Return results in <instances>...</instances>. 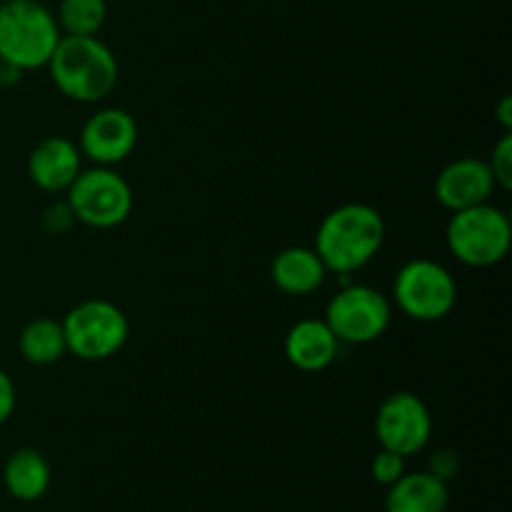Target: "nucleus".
<instances>
[{"instance_id":"1","label":"nucleus","mask_w":512,"mask_h":512,"mask_svg":"<svg viewBox=\"0 0 512 512\" xmlns=\"http://www.w3.org/2000/svg\"><path fill=\"white\" fill-rule=\"evenodd\" d=\"M385 220L373 205L345 203L330 210L315 235V253L328 273L350 275L363 270L380 253Z\"/></svg>"},{"instance_id":"2","label":"nucleus","mask_w":512,"mask_h":512,"mask_svg":"<svg viewBox=\"0 0 512 512\" xmlns=\"http://www.w3.org/2000/svg\"><path fill=\"white\" fill-rule=\"evenodd\" d=\"M48 70L55 88L75 103H100L120 78L118 58L98 35H63Z\"/></svg>"},{"instance_id":"3","label":"nucleus","mask_w":512,"mask_h":512,"mask_svg":"<svg viewBox=\"0 0 512 512\" xmlns=\"http://www.w3.org/2000/svg\"><path fill=\"white\" fill-rule=\"evenodd\" d=\"M60 33L55 15L38 0H3L0 3V60L18 70L48 65L58 48Z\"/></svg>"},{"instance_id":"4","label":"nucleus","mask_w":512,"mask_h":512,"mask_svg":"<svg viewBox=\"0 0 512 512\" xmlns=\"http://www.w3.org/2000/svg\"><path fill=\"white\" fill-rule=\"evenodd\" d=\"M445 240L455 258L470 268H493L508 255L512 240L510 218L495 205L483 203L453 213Z\"/></svg>"},{"instance_id":"5","label":"nucleus","mask_w":512,"mask_h":512,"mask_svg":"<svg viewBox=\"0 0 512 512\" xmlns=\"http://www.w3.org/2000/svg\"><path fill=\"white\" fill-rule=\"evenodd\" d=\"M60 323L68 353L88 363H100L118 355L130 335V323L123 310L100 298L78 303Z\"/></svg>"},{"instance_id":"6","label":"nucleus","mask_w":512,"mask_h":512,"mask_svg":"<svg viewBox=\"0 0 512 512\" xmlns=\"http://www.w3.org/2000/svg\"><path fill=\"white\" fill-rule=\"evenodd\" d=\"M393 300L408 318L418 323H438L453 313L458 303V283L445 265L415 258L395 275Z\"/></svg>"},{"instance_id":"7","label":"nucleus","mask_w":512,"mask_h":512,"mask_svg":"<svg viewBox=\"0 0 512 512\" xmlns=\"http://www.w3.org/2000/svg\"><path fill=\"white\" fill-rule=\"evenodd\" d=\"M65 195L75 220L95 230L118 228L133 213V190L128 180L105 165L80 170Z\"/></svg>"},{"instance_id":"8","label":"nucleus","mask_w":512,"mask_h":512,"mask_svg":"<svg viewBox=\"0 0 512 512\" xmlns=\"http://www.w3.org/2000/svg\"><path fill=\"white\" fill-rule=\"evenodd\" d=\"M323 320L340 343L368 345L388 330L393 320V305L370 285H348L333 295Z\"/></svg>"},{"instance_id":"9","label":"nucleus","mask_w":512,"mask_h":512,"mask_svg":"<svg viewBox=\"0 0 512 512\" xmlns=\"http://www.w3.org/2000/svg\"><path fill=\"white\" fill-rule=\"evenodd\" d=\"M375 435L380 448L408 455L420 453L433 435V418L423 400L408 390L388 395L375 413Z\"/></svg>"},{"instance_id":"10","label":"nucleus","mask_w":512,"mask_h":512,"mask_svg":"<svg viewBox=\"0 0 512 512\" xmlns=\"http://www.w3.org/2000/svg\"><path fill=\"white\" fill-rule=\"evenodd\" d=\"M135 145H138V123L123 108H103L90 115L78 140L80 155L105 168L123 163Z\"/></svg>"},{"instance_id":"11","label":"nucleus","mask_w":512,"mask_h":512,"mask_svg":"<svg viewBox=\"0 0 512 512\" xmlns=\"http://www.w3.org/2000/svg\"><path fill=\"white\" fill-rule=\"evenodd\" d=\"M498 190L488 160L458 158L445 165L435 178V198L450 213L490 203V195Z\"/></svg>"},{"instance_id":"12","label":"nucleus","mask_w":512,"mask_h":512,"mask_svg":"<svg viewBox=\"0 0 512 512\" xmlns=\"http://www.w3.org/2000/svg\"><path fill=\"white\" fill-rule=\"evenodd\" d=\"M80 160L83 155H80L78 143L63 138V135H50V138L40 140L30 153L28 175L45 193H68L73 180L83 170Z\"/></svg>"},{"instance_id":"13","label":"nucleus","mask_w":512,"mask_h":512,"mask_svg":"<svg viewBox=\"0 0 512 512\" xmlns=\"http://www.w3.org/2000/svg\"><path fill=\"white\" fill-rule=\"evenodd\" d=\"M340 340L325 320H300L285 335V358L303 373H320L338 358Z\"/></svg>"},{"instance_id":"14","label":"nucleus","mask_w":512,"mask_h":512,"mask_svg":"<svg viewBox=\"0 0 512 512\" xmlns=\"http://www.w3.org/2000/svg\"><path fill=\"white\" fill-rule=\"evenodd\" d=\"M328 278V268L315 253V248L293 245V248L280 250L270 263V280L275 288L285 295H310L323 288Z\"/></svg>"},{"instance_id":"15","label":"nucleus","mask_w":512,"mask_h":512,"mask_svg":"<svg viewBox=\"0 0 512 512\" xmlns=\"http://www.w3.org/2000/svg\"><path fill=\"white\" fill-rule=\"evenodd\" d=\"M450 505L448 483L423 473H405L403 478L388 485L385 512H445Z\"/></svg>"},{"instance_id":"16","label":"nucleus","mask_w":512,"mask_h":512,"mask_svg":"<svg viewBox=\"0 0 512 512\" xmlns=\"http://www.w3.org/2000/svg\"><path fill=\"white\" fill-rule=\"evenodd\" d=\"M50 465L45 455L35 448H20L8 455L3 465V485L10 498L20 503H35L50 488Z\"/></svg>"},{"instance_id":"17","label":"nucleus","mask_w":512,"mask_h":512,"mask_svg":"<svg viewBox=\"0 0 512 512\" xmlns=\"http://www.w3.org/2000/svg\"><path fill=\"white\" fill-rule=\"evenodd\" d=\"M18 348L23 360H28L30 365H53L68 353V345H65V333L63 323L53 318H35L20 330Z\"/></svg>"},{"instance_id":"18","label":"nucleus","mask_w":512,"mask_h":512,"mask_svg":"<svg viewBox=\"0 0 512 512\" xmlns=\"http://www.w3.org/2000/svg\"><path fill=\"white\" fill-rule=\"evenodd\" d=\"M108 18L105 0H60L58 28L63 35H98Z\"/></svg>"},{"instance_id":"19","label":"nucleus","mask_w":512,"mask_h":512,"mask_svg":"<svg viewBox=\"0 0 512 512\" xmlns=\"http://www.w3.org/2000/svg\"><path fill=\"white\" fill-rule=\"evenodd\" d=\"M370 473H373V480L380 485H393L395 480H400L405 475V458L403 455L393 453V450L380 448L375 453L373 463H370Z\"/></svg>"},{"instance_id":"20","label":"nucleus","mask_w":512,"mask_h":512,"mask_svg":"<svg viewBox=\"0 0 512 512\" xmlns=\"http://www.w3.org/2000/svg\"><path fill=\"white\" fill-rule=\"evenodd\" d=\"M488 165L490 170H493L495 185L503 190H510L512 188V135L510 133H505L503 138L495 143Z\"/></svg>"},{"instance_id":"21","label":"nucleus","mask_w":512,"mask_h":512,"mask_svg":"<svg viewBox=\"0 0 512 512\" xmlns=\"http://www.w3.org/2000/svg\"><path fill=\"white\" fill-rule=\"evenodd\" d=\"M428 473L435 475L443 483L458 478L460 473V455L453 448H438L428 460Z\"/></svg>"},{"instance_id":"22","label":"nucleus","mask_w":512,"mask_h":512,"mask_svg":"<svg viewBox=\"0 0 512 512\" xmlns=\"http://www.w3.org/2000/svg\"><path fill=\"white\" fill-rule=\"evenodd\" d=\"M73 223H75V215L73 210H70L68 200H63V203H53L43 210V228L48 230V233H55V235L65 233Z\"/></svg>"},{"instance_id":"23","label":"nucleus","mask_w":512,"mask_h":512,"mask_svg":"<svg viewBox=\"0 0 512 512\" xmlns=\"http://www.w3.org/2000/svg\"><path fill=\"white\" fill-rule=\"evenodd\" d=\"M15 403H18V395H15L13 380L0 368V425L8 423L10 415L15 413Z\"/></svg>"},{"instance_id":"24","label":"nucleus","mask_w":512,"mask_h":512,"mask_svg":"<svg viewBox=\"0 0 512 512\" xmlns=\"http://www.w3.org/2000/svg\"><path fill=\"white\" fill-rule=\"evenodd\" d=\"M20 73H23V70H18L15 65L0 60V88H10V85L18 83Z\"/></svg>"},{"instance_id":"25","label":"nucleus","mask_w":512,"mask_h":512,"mask_svg":"<svg viewBox=\"0 0 512 512\" xmlns=\"http://www.w3.org/2000/svg\"><path fill=\"white\" fill-rule=\"evenodd\" d=\"M498 123L503 125L505 133H512V98L505 95L498 105Z\"/></svg>"}]
</instances>
